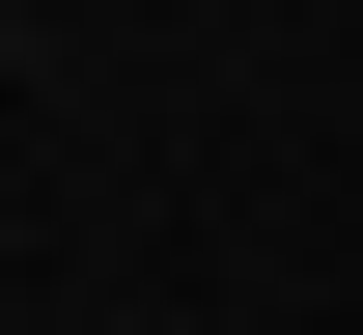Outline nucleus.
<instances>
[{
  "label": "nucleus",
  "instance_id": "nucleus-1",
  "mask_svg": "<svg viewBox=\"0 0 363 335\" xmlns=\"http://www.w3.org/2000/svg\"><path fill=\"white\" fill-rule=\"evenodd\" d=\"M112 335H196V307H112Z\"/></svg>",
  "mask_w": 363,
  "mask_h": 335
}]
</instances>
